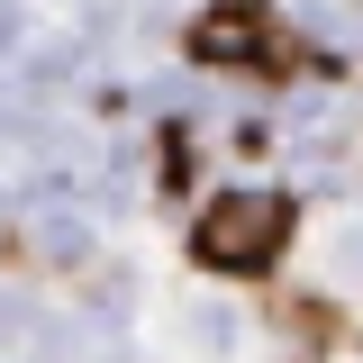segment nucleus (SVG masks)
Masks as SVG:
<instances>
[{
    "label": "nucleus",
    "instance_id": "1",
    "mask_svg": "<svg viewBox=\"0 0 363 363\" xmlns=\"http://www.w3.org/2000/svg\"><path fill=\"white\" fill-rule=\"evenodd\" d=\"M291 245V200L281 191H227L191 218V255L209 272H264Z\"/></svg>",
    "mask_w": 363,
    "mask_h": 363
},
{
    "label": "nucleus",
    "instance_id": "2",
    "mask_svg": "<svg viewBox=\"0 0 363 363\" xmlns=\"http://www.w3.org/2000/svg\"><path fill=\"white\" fill-rule=\"evenodd\" d=\"M191 55L218 64V73H272V64L291 55V37H281L272 0H209V9L191 18Z\"/></svg>",
    "mask_w": 363,
    "mask_h": 363
}]
</instances>
